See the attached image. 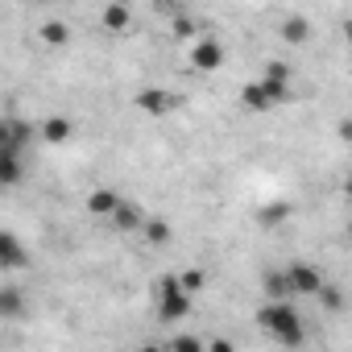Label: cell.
Wrapping results in <instances>:
<instances>
[{"label": "cell", "instance_id": "cell-1", "mask_svg": "<svg viewBox=\"0 0 352 352\" xmlns=\"http://www.w3.org/2000/svg\"><path fill=\"white\" fill-rule=\"evenodd\" d=\"M257 327L282 344V352H298V344L307 340V327H302V315L290 307V302H261L257 307Z\"/></svg>", "mask_w": 352, "mask_h": 352}, {"label": "cell", "instance_id": "cell-2", "mask_svg": "<svg viewBox=\"0 0 352 352\" xmlns=\"http://www.w3.org/2000/svg\"><path fill=\"white\" fill-rule=\"evenodd\" d=\"M153 311H157V323H183L191 315V298L183 294L179 274H162L153 282Z\"/></svg>", "mask_w": 352, "mask_h": 352}, {"label": "cell", "instance_id": "cell-3", "mask_svg": "<svg viewBox=\"0 0 352 352\" xmlns=\"http://www.w3.org/2000/svg\"><path fill=\"white\" fill-rule=\"evenodd\" d=\"M282 274H286L290 298H311V294H319V286H323V274H319V265H311V261H290Z\"/></svg>", "mask_w": 352, "mask_h": 352}, {"label": "cell", "instance_id": "cell-4", "mask_svg": "<svg viewBox=\"0 0 352 352\" xmlns=\"http://www.w3.org/2000/svg\"><path fill=\"white\" fill-rule=\"evenodd\" d=\"M191 67H195L199 75L220 71V67H224V46H220L216 38H199V42L191 46Z\"/></svg>", "mask_w": 352, "mask_h": 352}, {"label": "cell", "instance_id": "cell-5", "mask_svg": "<svg viewBox=\"0 0 352 352\" xmlns=\"http://www.w3.org/2000/svg\"><path fill=\"white\" fill-rule=\"evenodd\" d=\"M25 265H30V249L9 228H0V270H25Z\"/></svg>", "mask_w": 352, "mask_h": 352}, {"label": "cell", "instance_id": "cell-6", "mask_svg": "<svg viewBox=\"0 0 352 352\" xmlns=\"http://www.w3.org/2000/svg\"><path fill=\"white\" fill-rule=\"evenodd\" d=\"M174 104H179V96L166 91V87H141V91H137V108L149 112V116H166Z\"/></svg>", "mask_w": 352, "mask_h": 352}, {"label": "cell", "instance_id": "cell-7", "mask_svg": "<svg viewBox=\"0 0 352 352\" xmlns=\"http://www.w3.org/2000/svg\"><path fill=\"white\" fill-rule=\"evenodd\" d=\"M21 179H25L21 149H0V187H21Z\"/></svg>", "mask_w": 352, "mask_h": 352}, {"label": "cell", "instance_id": "cell-8", "mask_svg": "<svg viewBox=\"0 0 352 352\" xmlns=\"http://www.w3.org/2000/svg\"><path fill=\"white\" fill-rule=\"evenodd\" d=\"M42 141H50V145H63V141H71V133H75V124L67 120V116H46L38 129H34Z\"/></svg>", "mask_w": 352, "mask_h": 352}, {"label": "cell", "instance_id": "cell-9", "mask_svg": "<svg viewBox=\"0 0 352 352\" xmlns=\"http://www.w3.org/2000/svg\"><path fill=\"white\" fill-rule=\"evenodd\" d=\"M108 220H112V224H116L120 232H137V228L145 224V216H141V208H137V204H129V199H120V204H116V212H112Z\"/></svg>", "mask_w": 352, "mask_h": 352}, {"label": "cell", "instance_id": "cell-10", "mask_svg": "<svg viewBox=\"0 0 352 352\" xmlns=\"http://www.w3.org/2000/svg\"><path fill=\"white\" fill-rule=\"evenodd\" d=\"M21 315H25L21 286H0V319H21Z\"/></svg>", "mask_w": 352, "mask_h": 352}, {"label": "cell", "instance_id": "cell-11", "mask_svg": "<svg viewBox=\"0 0 352 352\" xmlns=\"http://www.w3.org/2000/svg\"><path fill=\"white\" fill-rule=\"evenodd\" d=\"M100 21H104L108 34H124V30L133 25V9H129V5H104V17H100Z\"/></svg>", "mask_w": 352, "mask_h": 352}, {"label": "cell", "instance_id": "cell-12", "mask_svg": "<svg viewBox=\"0 0 352 352\" xmlns=\"http://www.w3.org/2000/svg\"><path fill=\"white\" fill-rule=\"evenodd\" d=\"M116 204H120V195H116L112 187H96V191L87 195V212H91V216H112Z\"/></svg>", "mask_w": 352, "mask_h": 352}, {"label": "cell", "instance_id": "cell-13", "mask_svg": "<svg viewBox=\"0 0 352 352\" xmlns=\"http://www.w3.org/2000/svg\"><path fill=\"white\" fill-rule=\"evenodd\" d=\"M307 34H311V21H307L302 13H290V17L282 21V42L298 46V42H307Z\"/></svg>", "mask_w": 352, "mask_h": 352}, {"label": "cell", "instance_id": "cell-14", "mask_svg": "<svg viewBox=\"0 0 352 352\" xmlns=\"http://www.w3.org/2000/svg\"><path fill=\"white\" fill-rule=\"evenodd\" d=\"M141 236H145V245H170L174 228H170V220H145L141 224Z\"/></svg>", "mask_w": 352, "mask_h": 352}, {"label": "cell", "instance_id": "cell-15", "mask_svg": "<svg viewBox=\"0 0 352 352\" xmlns=\"http://www.w3.org/2000/svg\"><path fill=\"white\" fill-rule=\"evenodd\" d=\"M265 298L270 302H290V286H286V274L282 270H270L265 274Z\"/></svg>", "mask_w": 352, "mask_h": 352}, {"label": "cell", "instance_id": "cell-16", "mask_svg": "<svg viewBox=\"0 0 352 352\" xmlns=\"http://www.w3.org/2000/svg\"><path fill=\"white\" fill-rule=\"evenodd\" d=\"M241 100H245V108H253V112H270V100H265L261 83H245V87H241Z\"/></svg>", "mask_w": 352, "mask_h": 352}, {"label": "cell", "instance_id": "cell-17", "mask_svg": "<svg viewBox=\"0 0 352 352\" xmlns=\"http://www.w3.org/2000/svg\"><path fill=\"white\" fill-rule=\"evenodd\" d=\"M257 220H261L265 228H274V224H282V220H290V204H286V199H278V204H270V208H261V212H257Z\"/></svg>", "mask_w": 352, "mask_h": 352}, {"label": "cell", "instance_id": "cell-18", "mask_svg": "<svg viewBox=\"0 0 352 352\" xmlns=\"http://www.w3.org/2000/svg\"><path fill=\"white\" fill-rule=\"evenodd\" d=\"M67 38H71L67 21H46V25H42V42H46V46H67Z\"/></svg>", "mask_w": 352, "mask_h": 352}, {"label": "cell", "instance_id": "cell-19", "mask_svg": "<svg viewBox=\"0 0 352 352\" xmlns=\"http://www.w3.org/2000/svg\"><path fill=\"white\" fill-rule=\"evenodd\" d=\"M204 282H208V274H204V270H183V274H179V286H183V294H187V298H195V294L204 290Z\"/></svg>", "mask_w": 352, "mask_h": 352}, {"label": "cell", "instance_id": "cell-20", "mask_svg": "<svg viewBox=\"0 0 352 352\" xmlns=\"http://www.w3.org/2000/svg\"><path fill=\"white\" fill-rule=\"evenodd\" d=\"M166 352H204V340H199V336H191V331H179V336L170 340V348H166Z\"/></svg>", "mask_w": 352, "mask_h": 352}, {"label": "cell", "instance_id": "cell-21", "mask_svg": "<svg viewBox=\"0 0 352 352\" xmlns=\"http://www.w3.org/2000/svg\"><path fill=\"white\" fill-rule=\"evenodd\" d=\"M261 79H278V83H290V67H286V63H278V58H270Z\"/></svg>", "mask_w": 352, "mask_h": 352}, {"label": "cell", "instance_id": "cell-22", "mask_svg": "<svg viewBox=\"0 0 352 352\" xmlns=\"http://www.w3.org/2000/svg\"><path fill=\"white\" fill-rule=\"evenodd\" d=\"M319 298H323V307H327V311H340V307H344V294H340L336 286H327V282L319 286Z\"/></svg>", "mask_w": 352, "mask_h": 352}, {"label": "cell", "instance_id": "cell-23", "mask_svg": "<svg viewBox=\"0 0 352 352\" xmlns=\"http://www.w3.org/2000/svg\"><path fill=\"white\" fill-rule=\"evenodd\" d=\"M191 34H195V21L187 13H179V17H174V38H191Z\"/></svg>", "mask_w": 352, "mask_h": 352}, {"label": "cell", "instance_id": "cell-24", "mask_svg": "<svg viewBox=\"0 0 352 352\" xmlns=\"http://www.w3.org/2000/svg\"><path fill=\"white\" fill-rule=\"evenodd\" d=\"M204 352H236V344H232L228 336H216L212 344H204Z\"/></svg>", "mask_w": 352, "mask_h": 352}, {"label": "cell", "instance_id": "cell-25", "mask_svg": "<svg viewBox=\"0 0 352 352\" xmlns=\"http://www.w3.org/2000/svg\"><path fill=\"white\" fill-rule=\"evenodd\" d=\"M141 352H166V348H162V344H145Z\"/></svg>", "mask_w": 352, "mask_h": 352}]
</instances>
